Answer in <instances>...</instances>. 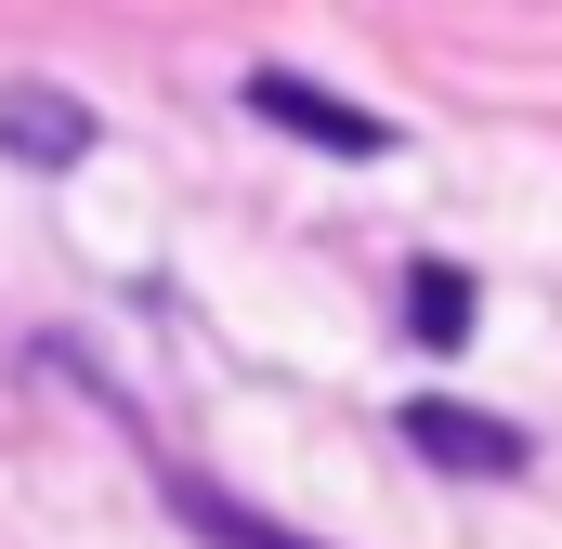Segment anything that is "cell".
<instances>
[{"label":"cell","instance_id":"obj_1","mask_svg":"<svg viewBox=\"0 0 562 549\" xmlns=\"http://www.w3.org/2000/svg\"><path fill=\"white\" fill-rule=\"evenodd\" d=\"M393 432H406V458H431V471H458V484H510L537 445L510 432V418H484V406H458V393H406L393 406Z\"/></svg>","mask_w":562,"mask_h":549},{"label":"cell","instance_id":"obj_2","mask_svg":"<svg viewBox=\"0 0 562 549\" xmlns=\"http://www.w3.org/2000/svg\"><path fill=\"white\" fill-rule=\"evenodd\" d=\"M249 119L288 144H314V157H393V119H367V105H340L327 79H301V66H249Z\"/></svg>","mask_w":562,"mask_h":549},{"label":"cell","instance_id":"obj_3","mask_svg":"<svg viewBox=\"0 0 562 549\" xmlns=\"http://www.w3.org/2000/svg\"><path fill=\"white\" fill-rule=\"evenodd\" d=\"M0 157H13V170H79V157H92V105L53 92V79H13V92H0Z\"/></svg>","mask_w":562,"mask_h":549},{"label":"cell","instance_id":"obj_4","mask_svg":"<svg viewBox=\"0 0 562 549\" xmlns=\"http://www.w3.org/2000/svg\"><path fill=\"white\" fill-rule=\"evenodd\" d=\"M471 301H484V288H471L458 262H406V274H393V327L431 340V354H458V340H471Z\"/></svg>","mask_w":562,"mask_h":549},{"label":"cell","instance_id":"obj_5","mask_svg":"<svg viewBox=\"0 0 562 549\" xmlns=\"http://www.w3.org/2000/svg\"><path fill=\"white\" fill-rule=\"evenodd\" d=\"M170 511H183V537H210V549H314V537H288V524H262L249 497L196 484V471H170Z\"/></svg>","mask_w":562,"mask_h":549}]
</instances>
